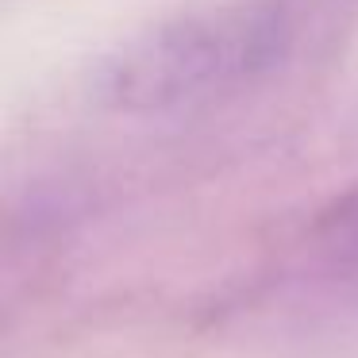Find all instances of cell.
Returning <instances> with one entry per match:
<instances>
[{
  "label": "cell",
  "instance_id": "6da1fadb",
  "mask_svg": "<svg viewBox=\"0 0 358 358\" xmlns=\"http://www.w3.org/2000/svg\"><path fill=\"white\" fill-rule=\"evenodd\" d=\"M296 43L293 0H212L139 27L96 66V96L131 116L220 104L270 78Z\"/></svg>",
  "mask_w": 358,
  "mask_h": 358
},
{
  "label": "cell",
  "instance_id": "7a4b0ae2",
  "mask_svg": "<svg viewBox=\"0 0 358 358\" xmlns=\"http://www.w3.org/2000/svg\"><path fill=\"white\" fill-rule=\"evenodd\" d=\"M301 258L316 278L358 285V181L331 193L308 216L301 235Z\"/></svg>",
  "mask_w": 358,
  "mask_h": 358
}]
</instances>
